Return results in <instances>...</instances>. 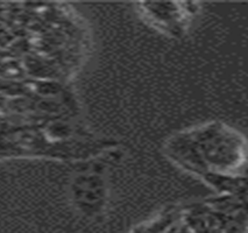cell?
Segmentation results:
<instances>
[{
	"instance_id": "obj_1",
	"label": "cell",
	"mask_w": 248,
	"mask_h": 233,
	"mask_svg": "<svg viewBox=\"0 0 248 233\" xmlns=\"http://www.w3.org/2000/svg\"><path fill=\"white\" fill-rule=\"evenodd\" d=\"M241 142V141H240ZM239 139L231 132L220 128H210L204 132V138L198 137L201 156L211 161L212 165L221 169L234 167L241 156Z\"/></svg>"
}]
</instances>
